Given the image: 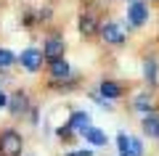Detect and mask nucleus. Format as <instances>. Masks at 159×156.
Masks as SVG:
<instances>
[{"label":"nucleus","instance_id":"f257e3e1","mask_svg":"<svg viewBox=\"0 0 159 156\" xmlns=\"http://www.w3.org/2000/svg\"><path fill=\"white\" fill-rule=\"evenodd\" d=\"M0 154L3 156H19L21 154V135L8 130V132L0 135Z\"/></svg>","mask_w":159,"mask_h":156},{"label":"nucleus","instance_id":"f03ea898","mask_svg":"<svg viewBox=\"0 0 159 156\" xmlns=\"http://www.w3.org/2000/svg\"><path fill=\"white\" fill-rule=\"evenodd\" d=\"M117 143H119V156H141V154H143L141 140H138V138H133V135L119 132Z\"/></svg>","mask_w":159,"mask_h":156},{"label":"nucleus","instance_id":"7ed1b4c3","mask_svg":"<svg viewBox=\"0 0 159 156\" xmlns=\"http://www.w3.org/2000/svg\"><path fill=\"white\" fill-rule=\"evenodd\" d=\"M43 56H45L43 50H37V48H27V50H21V58H19V61H21V66L27 69V72H37L40 64H43Z\"/></svg>","mask_w":159,"mask_h":156},{"label":"nucleus","instance_id":"20e7f679","mask_svg":"<svg viewBox=\"0 0 159 156\" xmlns=\"http://www.w3.org/2000/svg\"><path fill=\"white\" fill-rule=\"evenodd\" d=\"M127 19H130L133 27H141V24H146V19H148V8L143 6V3H138V0H133L130 6H127Z\"/></svg>","mask_w":159,"mask_h":156},{"label":"nucleus","instance_id":"39448f33","mask_svg":"<svg viewBox=\"0 0 159 156\" xmlns=\"http://www.w3.org/2000/svg\"><path fill=\"white\" fill-rule=\"evenodd\" d=\"M101 37H103V42L119 45V42H125V29L119 27V24H103L101 27Z\"/></svg>","mask_w":159,"mask_h":156},{"label":"nucleus","instance_id":"423d86ee","mask_svg":"<svg viewBox=\"0 0 159 156\" xmlns=\"http://www.w3.org/2000/svg\"><path fill=\"white\" fill-rule=\"evenodd\" d=\"M69 127H72L74 132H85V130L90 127V114L88 111H74L72 119H69Z\"/></svg>","mask_w":159,"mask_h":156},{"label":"nucleus","instance_id":"0eeeda50","mask_svg":"<svg viewBox=\"0 0 159 156\" xmlns=\"http://www.w3.org/2000/svg\"><path fill=\"white\" fill-rule=\"evenodd\" d=\"M43 53H45L48 58H58L64 53V40L61 37H48L45 45H43Z\"/></svg>","mask_w":159,"mask_h":156},{"label":"nucleus","instance_id":"6e6552de","mask_svg":"<svg viewBox=\"0 0 159 156\" xmlns=\"http://www.w3.org/2000/svg\"><path fill=\"white\" fill-rule=\"evenodd\" d=\"M51 74H53L56 79H69V77H72V69H69L66 61H61V58H53V64H51Z\"/></svg>","mask_w":159,"mask_h":156},{"label":"nucleus","instance_id":"1a4fd4ad","mask_svg":"<svg viewBox=\"0 0 159 156\" xmlns=\"http://www.w3.org/2000/svg\"><path fill=\"white\" fill-rule=\"evenodd\" d=\"M143 132L148 138H159V117L157 114H146L143 117Z\"/></svg>","mask_w":159,"mask_h":156},{"label":"nucleus","instance_id":"9d476101","mask_svg":"<svg viewBox=\"0 0 159 156\" xmlns=\"http://www.w3.org/2000/svg\"><path fill=\"white\" fill-rule=\"evenodd\" d=\"M98 93H101L106 100H114V98H119V95H122V90H119L117 82H106V79H103L101 87H98Z\"/></svg>","mask_w":159,"mask_h":156},{"label":"nucleus","instance_id":"9b49d317","mask_svg":"<svg viewBox=\"0 0 159 156\" xmlns=\"http://www.w3.org/2000/svg\"><path fill=\"white\" fill-rule=\"evenodd\" d=\"M82 135H85V138L90 140L93 145H106V135H103V132H101L98 127H88V130H85Z\"/></svg>","mask_w":159,"mask_h":156},{"label":"nucleus","instance_id":"f8f14e48","mask_svg":"<svg viewBox=\"0 0 159 156\" xmlns=\"http://www.w3.org/2000/svg\"><path fill=\"white\" fill-rule=\"evenodd\" d=\"M24 109H27V95H24V93H16V95L11 98V114H16V117H19Z\"/></svg>","mask_w":159,"mask_h":156},{"label":"nucleus","instance_id":"ddd939ff","mask_svg":"<svg viewBox=\"0 0 159 156\" xmlns=\"http://www.w3.org/2000/svg\"><path fill=\"white\" fill-rule=\"evenodd\" d=\"M80 32L82 34H93L96 32V19L93 16H82L80 19Z\"/></svg>","mask_w":159,"mask_h":156},{"label":"nucleus","instance_id":"4468645a","mask_svg":"<svg viewBox=\"0 0 159 156\" xmlns=\"http://www.w3.org/2000/svg\"><path fill=\"white\" fill-rule=\"evenodd\" d=\"M143 77H146L148 82L157 79V64H154V61H146V64H143Z\"/></svg>","mask_w":159,"mask_h":156},{"label":"nucleus","instance_id":"2eb2a0df","mask_svg":"<svg viewBox=\"0 0 159 156\" xmlns=\"http://www.w3.org/2000/svg\"><path fill=\"white\" fill-rule=\"evenodd\" d=\"M135 109L143 114H148V109H151V100H148V95H138L135 98Z\"/></svg>","mask_w":159,"mask_h":156},{"label":"nucleus","instance_id":"dca6fc26","mask_svg":"<svg viewBox=\"0 0 159 156\" xmlns=\"http://www.w3.org/2000/svg\"><path fill=\"white\" fill-rule=\"evenodd\" d=\"M11 64H13V53H11V50H6V48H0V69L11 66Z\"/></svg>","mask_w":159,"mask_h":156},{"label":"nucleus","instance_id":"f3484780","mask_svg":"<svg viewBox=\"0 0 159 156\" xmlns=\"http://www.w3.org/2000/svg\"><path fill=\"white\" fill-rule=\"evenodd\" d=\"M69 156H93V151H72V154H69Z\"/></svg>","mask_w":159,"mask_h":156},{"label":"nucleus","instance_id":"a211bd4d","mask_svg":"<svg viewBox=\"0 0 159 156\" xmlns=\"http://www.w3.org/2000/svg\"><path fill=\"white\" fill-rule=\"evenodd\" d=\"M6 103H8V95H6V93H3V90H0V109L6 106Z\"/></svg>","mask_w":159,"mask_h":156}]
</instances>
